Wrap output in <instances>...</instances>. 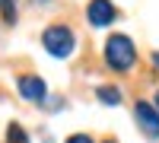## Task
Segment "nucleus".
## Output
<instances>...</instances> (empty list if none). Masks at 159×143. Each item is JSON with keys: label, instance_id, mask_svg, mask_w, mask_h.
Wrapping results in <instances>:
<instances>
[{"label": "nucleus", "instance_id": "3", "mask_svg": "<svg viewBox=\"0 0 159 143\" xmlns=\"http://www.w3.org/2000/svg\"><path fill=\"white\" fill-rule=\"evenodd\" d=\"M134 118H137V124L143 127V134H147V137H159V111L150 105V102H137Z\"/></svg>", "mask_w": 159, "mask_h": 143}, {"label": "nucleus", "instance_id": "10", "mask_svg": "<svg viewBox=\"0 0 159 143\" xmlns=\"http://www.w3.org/2000/svg\"><path fill=\"white\" fill-rule=\"evenodd\" d=\"M156 108H159V92H156Z\"/></svg>", "mask_w": 159, "mask_h": 143}, {"label": "nucleus", "instance_id": "6", "mask_svg": "<svg viewBox=\"0 0 159 143\" xmlns=\"http://www.w3.org/2000/svg\"><path fill=\"white\" fill-rule=\"evenodd\" d=\"M7 143H29V134L22 131V124H10L7 127Z\"/></svg>", "mask_w": 159, "mask_h": 143}, {"label": "nucleus", "instance_id": "7", "mask_svg": "<svg viewBox=\"0 0 159 143\" xmlns=\"http://www.w3.org/2000/svg\"><path fill=\"white\" fill-rule=\"evenodd\" d=\"M99 99L105 102V105H118V102H121V89H115V86H102V89H99Z\"/></svg>", "mask_w": 159, "mask_h": 143}, {"label": "nucleus", "instance_id": "4", "mask_svg": "<svg viewBox=\"0 0 159 143\" xmlns=\"http://www.w3.org/2000/svg\"><path fill=\"white\" fill-rule=\"evenodd\" d=\"M111 19H115V7L108 3V0H92V3H89V22L96 25V29L108 25Z\"/></svg>", "mask_w": 159, "mask_h": 143}, {"label": "nucleus", "instance_id": "8", "mask_svg": "<svg viewBox=\"0 0 159 143\" xmlns=\"http://www.w3.org/2000/svg\"><path fill=\"white\" fill-rule=\"evenodd\" d=\"M0 7H3V16H7V22H13V16H16V10H13V0H0Z\"/></svg>", "mask_w": 159, "mask_h": 143}, {"label": "nucleus", "instance_id": "1", "mask_svg": "<svg viewBox=\"0 0 159 143\" xmlns=\"http://www.w3.org/2000/svg\"><path fill=\"white\" fill-rule=\"evenodd\" d=\"M134 42H130L127 35H111L108 42H105V60H108V67L115 70H130L134 67Z\"/></svg>", "mask_w": 159, "mask_h": 143}, {"label": "nucleus", "instance_id": "2", "mask_svg": "<svg viewBox=\"0 0 159 143\" xmlns=\"http://www.w3.org/2000/svg\"><path fill=\"white\" fill-rule=\"evenodd\" d=\"M42 45L48 48V54L67 57L73 51V32L67 25H51V29H45V35H42Z\"/></svg>", "mask_w": 159, "mask_h": 143}, {"label": "nucleus", "instance_id": "5", "mask_svg": "<svg viewBox=\"0 0 159 143\" xmlns=\"http://www.w3.org/2000/svg\"><path fill=\"white\" fill-rule=\"evenodd\" d=\"M19 92L29 102H45V80L42 76H19Z\"/></svg>", "mask_w": 159, "mask_h": 143}, {"label": "nucleus", "instance_id": "12", "mask_svg": "<svg viewBox=\"0 0 159 143\" xmlns=\"http://www.w3.org/2000/svg\"><path fill=\"white\" fill-rule=\"evenodd\" d=\"M108 143H111V140H108Z\"/></svg>", "mask_w": 159, "mask_h": 143}, {"label": "nucleus", "instance_id": "11", "mask_svg": "<svg viewBox=\"0 0 159 143\" xmlns=\"http://www.w3.org/2000/svg\"><path fill=\"white\" fill-rule=\"evenodd\" d=\"M153 60H156V64H159V54H153Z\"/></svg>", "mask_w": 159, "mask_h": 143}, {"label": "nucleus", "instance_id": "9", "mask_svg": "<svg viewBox=\"0 0 159 143\" xmlns=\"http://www.w3.org/2000/svg\"><path fill=\"white\" fill-rule=\"evenodd\" d=\"M67 143H92V140H89V137H86V134H73V137H70V140H67Z\"/></svg>", "mask_w": 159, "mask_h": 143}]
</instances>
